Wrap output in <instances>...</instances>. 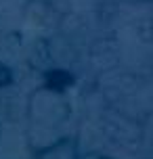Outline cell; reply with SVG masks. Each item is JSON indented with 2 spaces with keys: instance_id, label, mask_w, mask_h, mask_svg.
<instances>
[{
  "instance_id": "obj_1",
  "label": "cell",
  "mask_w": 153,
  "mask_h": 159,
  "mask_svg": "<svg viewBox=\"0 0 153 159\" xmlns=\"http://www.w3.org/2000/svg\"><path fill=\"white\" fill-rule=\"evenodd\" d=\"M44 78H46V86L50 90H57V92H63L67 86L73 84V75L69 71H65V69H53Z\"/></svg>"
},
{
  "instance_id": "obj_2",
  "label": "cell",
  "mask_w": 153,
  "mask_h": 159,
  "mask_svg": "<svg viewBox=\"0 0 153 159\" xmlns=\"http://www.w3.org/2000/svg\"><path fill=\"white\" fill-rule=\"evenodd\" d=\"M11 80H13V73H11V69H8L7 65L0 63V88H4L11 84Z\"/></svg>"
}]
</instances>
